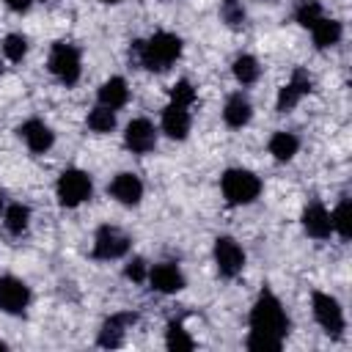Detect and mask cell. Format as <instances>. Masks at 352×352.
<instances>
[{"label": "cell", "instance_id": "cell-20", "mask_svg": "<svg viewBox=\"0 0 352 352\" xmlns=\"http://www.w3.org/2000/svg\"><path fill=\"white\" fill-rule=\"evenodd\" d=\"M250 116H253V107H250V102H248L242 94H234V96L226 102L223 118H226V124H228V126L239 129V126H245V124L250 121Z\"/></svg>", "mask_w": 352, "mask_h": 352}, {"label": "cell", "instance_id": "cell-33", "mask_svg": "<svg viewBox=\"0 0 352 352\" xmlns=\"http://www.w3.org/2000/svg\"><path fill=\"white\" fill-rule=\"evenodd\" d=\"M30 3H33V0H6V6H8L11 11H19V14H22V11H28V8H30Z\"/></svg>", "mask_w": 352, "mask_h": 352}, {"label": "cell", "instance_id": "cell-17", "mask_svg": "<svg viewBox=\"0 0 352 352\" xmlns=\"http://www.w3.org/2000/svg\"><path fill=\"white\" fill-rule=\"evenodd\" d=\"M148 280L162 294H173V292H179L184 286V275L179 272V267L176 264H168V261L165 264H154L148 270Z\"/></svg>", "mask_w": 352, "mask_h": 352}, {"label": "cell", "instance_id": "cell-22", "mask_svg": "<svg viewBox=\"0 0 352 352\" xmlns=\"http://www.w3.org/2000/svg\"><path fill=\"white\" fill-rule=\"evenodd\" d=\"M330 226H333V231L341 239H349L352 236V204H349V198H344L336 206V212L330 214Z\"/></svg>", "mask_w": 352, "mask_h": 352}, {"label": "cell", "instance_id": "cell-30", "mask_svg": "<svg viewBox=\"0 0 352 352\" xmlns=\"http://www.w3.org/2000/svg\"><path fill=\"white\" fill-rule=\"evenodd\" d=\"M280 341H283V338H275V336L250 330V336H248V349H253V352H278V349H280Z\"/></svg>", "mask_w": 352, "mask_h": 352}, {"label": "cell", "instance_id": "cell-12", "mask_svg": "<svg viewBox=\"0 0 352 352\" xmlns=\"http://www.w3.org/2000/svg\"><path fill=\"white\" fill-rule=\"evenodd\" d=\"M138 322V314L132 311H121V314H113L110 319H104L102 330H99V346H121L124 344V333Z\"/></svg>", "mask_w": 352, "mask_h": 352}, {"label": "cell", "instance_id": "cell-16", "mask_svg": "<svg viewBox=\"0 0 352 352\" xmlns=\"http://www.w3.org/2000/svg\"><path fill=\"white\" fill-rule=\"evenodd\" d=\"M302 228H305L308 236H314V239H327V236H330V231H333L330 214H327V209H324L319 201H314V204H308V206L302 209Z\"/></svg>", "mask_w": 352, "mask_h": 352}, {"label": "cell", "instance_id": "cell-31", "mask_svg": "<svg viewBox=\"0 0 352 352\" xmlns=\"http://www.w3.org/2000/svg\"><path fill=\"white\" fill-rule=\"evenodd\" d=\"M170 102L184 104V107H190L195 102V88L190 85V80H179L170 85Z\"/></svg>", "mask_w": 352, "mask_h": 352}, {"label": "cell", "instance_id": "cell-34", "mask_svg": "<svg viewBox=\"0 0 352 352\" xmlns=\"http://www.w3.org/2000/svg\"><path fill=\"white\" fill-rule=\"evenodd\" d=\"M99 3H107V6H113V3H121V0H99Z\"/></svg>", "mask_w": 352, "mask_h": 352}, {"label": "cell", "instance_id": "cell-18", "mask_svg": "<svg viewBox=\"0 0 352 352\" xmlns=\"http://www.w3.org/2000/svg\"><path fill=\"white\" fill-rule=\"evenodd\" d=\"M126 99H129V88H126V80L124 77H110V80L102 82V88H99V104H104L110 110H118V107L126 104Z\"/></svg>", "mask_w": 352, "mask_h": 352}, {"label": "cell", "instance_id": "cell-6", "mask_svg": "<svg viewBox=\"0 0 352 352\" xmlns=\"http://www.w3.org/2000/svg\"><path fill=\"white\" fill-rule=\"evenodd\" d=\"M129 250V236L116 228V226H102L94 236V258L99 261H110V258H121Z\"/></svg>", "mask_w": 352, "mask_h": 352}, {"label": "cell", "instance_id": "cell-26", "mask_svg": "<svg viewBox=\"0 0 352 352\" xmlns=\"http://www.w3.org/2000/svg\"><path fill=\"white\" fill-rule=\"evenodd\" d=\"M88 126H91L94 132L104 135V132H110V129L116 126V113H113L110 107L99 104V107H94V110L88 113Z\"/></svg>", "mask_w": 352, "mask_h": 352}, {"label": "cell", "instance_id": "cell-5", "mask_svg": "<svg viewBox=\"0 0 352 352\" xmlns=\"http://www.w3.org/2000/svg\"><path fill=\"white\" fill-rule=\"evenodd\" d=\"M58 201H60V206H80L85 198H91V190H94V184H91V176L85 173V170H80V168H69V170H63L60 173V179H58Z\"/></svg>", "mask_w": 352, "mask_h": 352}, {"label": "cell", "instance_id": "cell-27", "mask_svg": "<svg viewBox=\"0 0 352 352\" xmlns=\"http://www.w3.org/2000/svg\"><path fill=\"white\" fill-rule=\"evenodd\" d=\"M220 19L228 28H242L245 25V6H242V0H223L220 3Z\"/></svg>", "mask_w": 352, "mask_h": 352}, {"label": "cell", "instance_id": "cell-25", "mask_svg": "<svg viewBox=\"0 0 352 352\" xmlns=\"http://www.w3.org/2000/svg\"><path fill=\"white\" fill-rule=\"evenodd\" d=\"M165 346L168 349H176V352H190L195 344L187 336V330L182 327V322H170L168 324V333H165Z\"/></svg>", "mask_w": 352, "mask_h": 352}, {"label": "cell", "instance_id": "cell-1", "mask_svg": "<svg viewBox=\"0 0 352 352\" xmlns=\"http://www.w3.org/2000/svg\"><path fill=\"white\" fill-rule=\"evenodd\" d=\"M182 55V38L173 33H154L148 41H132L129 60L148 72H165Z\"/></svg>", "mask_w": 352, "mask_h": 352}, {"label": "cell", "instance_id": "cell-4", "mask_svg": "<svg viewBox=\"0 0 352 352\" xmlns=\"http://www.w3.org/2000/svg\"><path fill=\"white\" fill-rule=\"evenodd\" d=\"M47 69H50L63 85H74V82L80 80V72H82V66H80V50L72 47V44H66V41L52 44L50 58H47Z\"/></svg>", "mask_w": 352, "mask_h": 352}, {"label": "cell", "instance_id": "cell-23", "mask_svg": "<svg viewBox=\"0 0 352 352\" xmlns=\"http://www.w3.org/2000/svg\"><path fill=\"white\" fill-rule=\"evenodd\" d=\"M258 74H261V66H258V60H256L253 55H239V58L234 60V77H236L242 85L256 82Z\"/></svg>", "mask_w": 352, "mask_h": 352}, {"label": "cell", "instance_id": "cell-29", "mask_svg": "<svg viewBox=\"0 0 352 352\" xmlns=\"http://www.w3.org/2000/svg\"><path fill=\"white\" fill-rule=\"evenodd\" d=\"M25 52H28V38L22 36V33H11V36H6L3 38V55L8 58V60H22L25 58Z\"/></svg>", "mask_w": 352, "mask_h": 352}, {"label": "cell", "instance_id": "cell-13", "mask_svg": "<svg viewBox=\"0 0 352 352\" xmlns=\"http://www.w3.org/2000/svg\"><path fill=\"white\" fill-rule=\"evenodd\" d=\"M19 135H22V140L28 143V148H30L33 154H44V151H47V148L55 143L52 129H50L44 121H38V118L25 121V124L19 126Z\"/></svg>", "mask_w": 352, "mask_h": 352}, {"label": "cell", "instance_id": "cell-10", "mask_svg": "<svg viewBox=\"0 0 352 352\" xmlns=\"http://www.w3.org/2000/svg\"><path fill=\"white\" fill-rule=\"evenodd\" d=\"M311 91V74L305 69H294L292 72V80L278 91V113H289L292 107H297V102Z\"/></svg>", "mask_w": 352, "mask_h": 352}, {"label": "cell", "instance_id": "cell-36", "mask_svg": "<svg viewBox=\"0 0 352 352\" xmlns=\"http://www.w3.org/2000/svg\"><path fill=\"white\" fill-rule=\"evenodd\" d=\"M0 349H6V344H3V341H0Z\"/></svg>", "mask_w": 352, "mask_h": 352}, {"label": "cell", "instance_id": "cell-24", "mask_svg": "<svg viewBox=\"0 0 352 352\" xmlns=\"http://www.w3.org/2000/svg\"><path fill=\"white\" fill-rule=\"evenodd\" d=\"M28 223H30V209L25 204H11L6 209V228H8V234L19 236L28 228Z\"/></svg>", "mask_w": 352, "mask_h": 352}, {"label": "cell", "instance_id": "cell-35", "mask_svg": "<svg viewBox=\"0 0 352 352\" xmlns=\"http://www.w3.org/2000/svg\"><path fill=\"white\" fill-rule=\"evenodd\" d=\"M0 209H3V192H0Z\"/></svg>", "mask_w": 352, "mask_h": 352}, {"label": "cell", "instance_id": "cell-8", "mask_svg": "<svg viewBox=\"0 0 352 352\" xmlns=\"http://www.w3.org/2000/svg\"><path fill=\"white\" fill-rule=\"evenodd\" d=\"M314 316L316 322L322 324V330L327 336H341L344 330V314H341V305L336 297L324 294V292H316L314 294Z\"/></svg>", "mask_w": 352, "mask_h": 352}, {"label": "cell", "instance_id": "cell-3", "mask_svg": "<svg viewBox=\"0 0 352 352\" xmlns=\"http://www.w3.org/2000/svg\"><path fill=\"white\" fill-rule=\"evenodd\" d=\"M220 187H223V195L231 206H239V204H250L258 198L261 192V182L256 173L245 170V168H228L220 179Z\"/></svg>", "mask_w": 352, "mask_h": 352}, {"label": "cell", "instance_id": "cell-7", "mask_svg": "<svg viewBox=\"0 0 352 352\" xmlns=\"http://www.w3.org/2000/svg\"><path fill=\"white\" fill-rule=\"evenodd\" d=\"M214 264L223 278H236L245 267V253L231 236H217L214 239Z\"/></svg>", "mask_w": 352, "mask_h": 352}, {"label": "cell", "instance_id": "cell-2", "mask_svg": "<svg viewBox=\"0 0 352 352\" xmlns=\"http://www.w3.org/2000/svg\"><path fill=\"white\" fill-rule=\"evenodd\" d=\"M286 327H289V319L283 314V305L280 300L264 289L250 311V330L256 333H267V336H275V338H283L286 336Z\"/></svg>", "mask_w": 352, "mask_h": 352}, {"label": "cell", "instance_id": "cell-9", "mask_svg": "<svg viewBox=\"0 0 352 352\" xmlns=\"http://www.w3.org/2000/svg\"><path fill=\"white\" fill-rule=\"evenodd\" d=\"M30 302V289L25 286V280L14 278V275H3L0 278V311L6 314H22Z\"/></svg>", "mask_w": 352, "mask_h": 352}, {"label": "cell", "instance_id": "cell-14", "mask_svg": "<svg viewBox=\"0 0 352 352\" xmlns=\"http://www.w3.org/2000/svg\"><path fill=\"white\" fill-rule=\"evenodd\" d=\"M110 195L124 206H135L143 198V182L135 173H118L110 182Z\"/></svg>", "mask_w": 352, "mask_h": 352}, {"label": "cell", "instance_id": "cell-15", "mask_svg": "<svg viewBox=\"0 0 352 352\" xmlns=\"http://www.w3.org/2000/svg\"><path fill=\"white\" fill-rule=\"evenodd\" d=\"M162 132L173 140H184L187 132H190V110L184 104H176L170 102L165 110H162Z\"/></svg>", "mask_w": 352, "mask_h": 352}, {"label": "cell", "instance_id": "cell-19", "mask_svg": "<svg viewBox=\"0 0 352 352\" xmlns=\"http://www.w3.org/2000/svg\"><path fill=\"white\" fill-rule=\"evenodd\" d=\"M311 33H314V44L319 47V50H327V47H333V44H338L341 41V33H344V28H341V22L338 19H316L314 22V28H311Z\"/></svg>", "mask_w": 352, "mask_h": 352}, {"label": "cell", "instance_id": "cell-32", "mask_svg": "<svg viewBox=\"0 0 352 352\" xmlns=\"http://www.w3.org/2000/svg\"><path fill=\"white\" fill-rule=\"evenodd\" d=\"M124 275H126L129 280H135V283H140V280H146V275H148V270H146V261H143V258H132V261L126 264V270H124Z\"/></svg>", "mask_w": 352, "mask_h": 352}, {"label": "cell", "instance_id": "cell-21", "mask_svg": "<svg viewBox=\"0 0 352 352\" xmlns=\"http://www.w3.org/2000/svg\"><path fill=\"white\" fill-rule=\"evenodd\" d=\"M297 148H300V140H297V135H292V132H275V135L270 138V154H272L278 162L292 160V157L297 154Z\"/></svg>", "mask_w": 352, "mask_h": 352}, {"label": "cell", "instance_id": "cell-11", "mask_svg": "<svg viewBox=\"0 0 352 352\" xmlns=\"http://www.w3.org/2000/svg\"><path fill=\"white\" fill-rule=\"evenodd\" d=\"M124 143L132 154H148L154 146H157V132L151 126L148 118H135L126 124V132H124Z\"/></svg>", "mask_w": 352, "mask_h": 352}, {"label": "cell", "instance_id": "cell-28", "mask_svg": "<svg viewBox=\"0 0 352 352\" xmlns=\"http://www.w3.org/2000/svg\"><path fill=\"white\" fill-rule=\"evenodd\" d=\"M294 19L302 25V28H314L316 19H322V6L316 0H300L297 8H294Z\"/></svg>", "mask_w": 352, "mask_h": 352}]
</instances>
